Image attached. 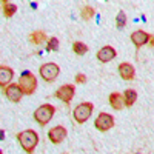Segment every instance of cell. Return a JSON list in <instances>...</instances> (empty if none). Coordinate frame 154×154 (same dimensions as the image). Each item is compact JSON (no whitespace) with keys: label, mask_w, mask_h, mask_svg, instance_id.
<instances>
[{"label":"cell","mask_w":154,"mask_h":154,"mask_svg":"<svg viewBox=\"0 0 154 154\" xmlns=\"http://www.w3.org/2000/svg\"><path fill=\"white\" fill-rule=\"evenodd\" d=\"M116 25H117V28H123L126 25V16L123 11H120L117 14V17H116Z\"/></svg>","instance_id":"obj_20"},{"label":"cell","mask_w":154,"mask_h":154,"mask_svg":"<svg viewBox=\"0 0 154 154\" xmlns=\"http://www.w3.org/2000/svg\"><path fill=\"white\" fill-rule=\"evenodd\" d=\"M2 5H3V14H5L6 17H12V16L16 14L17 6H16L14 3H9V2H6V0H5Z\"/></svg>","instance_id":"obj_18"},{"label":"cell","mask_w":154,"mask_h":154,"mask_svg":"<svg viewBox=\"0 0 154 154\" xmlns=\"http://www.w3.org/2000/svg\"><path fill=\"white\" fill-rule=\"evenodd\" d=\"M48 137L53 143H62L63 140L66 139V128L62 126V125L51 128V130L48 131Z\"/></svg>","instance_id":"obj_9"},{"label":"cell","mask_w":154,"mask_h":154,"mask_svg":"<svg viewBox=\"0 0 154 154\" xmlns=\"http://www.w3.org/2000/svg\"><path fill=\"white\" fill-rule=\"evenodd\" d=\"M72 51L75 54H79V56H83V54L88 53V46L83 42H74L72 43Z\"/></svg>","instance_id":"obj_19"},{"label":"cell","mask_w":154,"mask_h":154,"mask_svg":"<svg viewBox=\"0 0 154 154\" xmlns=\"http://www.w3.org/2000/svg\"><path fill=\"white\" fill-rule=\"evenodd\" d=\"M94 126L97 128L99 131H108L114 126V117L108 112H100L99 117L94 122Z\"/></svg>","instance_id":"obj_6"},{"label":"cell","mask_w":154,"mask_h":154,"mask_svg":"<svg viewBox=\"0 0 154 154\" xmlns=\"http://www.w3.org/2000/svg\"><path fill=\"white\" fill-rule=\"evenodd\" d=\"M93 109H94V105L89 103V102H83V103L77 105L75 109H74V120L77 123H85L93 114Z\"/></svg>","instance_id":"obj_4"},{"label":"cell","mask_w":154,"mask_h":154,"mask_svg":"<svg viewBox=\"0 0 154 154\" xmlns=\"http://www.w3.org/2000/svg\"><path fill=\"white\" fill-rule=\"evenodd\" d=\"M56 112V108L54 105H49V103H43L42 106H38L35 111H34V119L38 125H46L51 119H53V116Z\"/></svg>","instance_id":"obj_2"},{"label":"cell","mask_w":154,"mask_h":154,"mask_svg":"<svg viewBox=\"0 0 154 154\" xmlns=\"http://www.w3.org/2000/svg\"><path fill=\"white\" fill-rule=\"evenodd\" d=\"M75 94V88L74 85H62L57 91H56V97L60 99L62 102H65V103H69V102L72 100Z\"/></svg>","instance_id":"obj_8"},{"label":"cell","mask_w":154,"mask_h":154,"mask_svg":"<svg viewBox=\"0 0 154 154\" xmlns=\"http://www.w3.org/2000/svg\"><path fill=\"white\" fill-rule=\"evenodd\" d=\"M109 105H111L114 109H122V108L125 106V99H123V96L119 94V93H112V94L109 96Z\"/></svg>","instance_id":"obj_14"},{"label":"cell","mask_w":154,"mask_h":154,"mask_svg":"<svg viewBox=\"0 0 154 154\" xmlns=\"http://www.w3.org/2000/svg\"><path fill=\"white\" fill-rule=\"evenodd\" d=\"M17 140L20 142L22 148L26 151L28 154H32L35 146H37V143H38V136H37L35 131L26 130V131H22V133L17 134Z\"/></svg>","instance_id":"obj_1"},{"label":"cell","mask_w":154,"mask_h":154,"mask_svg":"<svg viewBox=\"0 0 154 154\" xmlns=\"http://www.w3.org/2000/svg\"><path fill=\"white\" fill-rule=\"evenodd\" d=\"M3 94L6 96V99H8V100H11V102H14V103H17V102H20V100H22L23 91L20 89V86H19V85L11 83V85H8L6 88H3Z\"/></svg>","instance_id":"obj_7"},{"label":"cell","mask_w":154,"mask_h":154,"mask_svg":"<svg viewBox=\"0 0 154 154\" xmlns=\"http://www.w3.org/2000/svg\"><path fill=\"white\" fill-rule=\"evenodd\" d=\"M123 99H125V106H133L134 102L137 100V93L134 89H126L123 94Z\"/></svg>","instance_id":"obj_15"},{"label":"cell","mask_w":154,"mask_h":154,"mask_svg":"<svg viewBox=\"0 0 154 154\" xmlns=\"http://www.w3.org/2000/svg\"><path fill=\"white\" fill-rule=\"evenodd\" d=\"M148 40H149V34H148V32H145V31H142V29L134 31V32L131 34V42L136 45V48H137V49H139L140 46H143Z\"/></svg>","instance_id":"obj_11"},{"label":"cell","mask_w":154,"mask_h":154,"mask_svg":"<svg viewBox=\"0 0 154 154\" xmlns=\"http://www.w3.org/2000/svg\"><path fill=\"white\" fill-rule=\"evenodd\" d=\"M38 72H40V75L43 77V80L53 82V80H56V77L59 75L60 68H59L57 63H51V62H49V63H45V65H42L40 69H38Z\"/></svg>","instance_id":"obj_5"},{"label":"cell","mask_w":154,"mask_h":154,"mask_svg":"<svg viewBox=\"0 0 154 154\" xmlns=\"http://www.w3.org/2000/svg\"><path fill=\"white\" fill-rule=\"evenodd\" d=\"M151 45H154V37H151Z\"/></svg>","instance_id":"obj_23"},{"label":"cell","mask_w":154,"mask_h":154,"mask_svg":"<svg viewBox=\"0 0 154 154\" xmlns=\"http://www.w3.org/2000/svg\"><path fill=\"white\" fill-rule=\"evenodd\" d=\"M12 75H14V71L9 66H5V65L0 66V85H2V88H6V83L12 80Z\"/></svg>","instance_id":"obj_13"},{"label":"cell","mask_w":154,"mask_h":154,"mask_svg":"<svg viewBox=\"0 0 154 154\" xmlns=\"http://www.w3.org/2000/svg\"><path fill=\"white\" fill-rule=\"evenodd\" d=\"M119 74H120V77L123 80H133L136 71H134V66L131 65V63L123 62V63L119 65Z\"/></svg>","instance_id":"obj_12"},{"label":"cell","mask_w":154,"mask_h":154,"mask_svg":"<svg viewBox=\"0 0 154 154\" xmlns=\"http://www.w3.org/2000/svg\"><path fill=\"white\" fill-rule=\"evenodd\" d=\"M114 57H116V49H114L112 46H103V48H100L99 53H97V59H99L102 63H108V62H111Z\"/></svg>","instance_id":"obj_10"},{"label":"cell","mask_w":154,"mask_h":154,"mask_svg":"<svg viewBox=\"0 0 154 154\" xmlns=\"http://www.w3.org/2000/svg\"><path fill=\"white\" fill-rule=\"evenodd\" d=\"M94 14H96V9H94L93 6H89V5H85V6L82 8V11H80V16H82V19H83V20H89V19H93V17H94Z\"/></svg>","instance_id":"obj_17"},{"label":"cell","mask_w":154,"mask_h":154,"mask_svg":"<svg viewBox=\"0 0 154 154\" xmlns=\"http://www.w3.org/2000/svg\"><path fill=\"white\" fill-rule=\"evenodd\" d=\"M29 40L34 43V45H40L46 40V34L43 31H34L31 35H29Z\"/></svg>","instance_id":"obj_16"},{"label":"cell","mask_w":154,"mask_h":154,"mask_svg":"<svg viewBox=\"0 0 154 154\" xmlns=\"http://www.w3.org/2000/svg\"><path fill=\"white\" fill-rule=\"evenodd\" d=\"M19 86H20V89L23 91V94L31 96L35 91V88H37V79H35V75L32 72H23L20 75Z\"/></svg>","instance_id":"obj_3"},{"label":"cell","mask_w":154,"mask_h":154,"mask_svg":"<svg viewBox=\"0 0 154 154\" xmlns=\"http://www.w3.org/2000/svg\"><path fill=\"white\" fill-rule=\"evenodd\" d=\"M57 49H59V40L56 37H51L46 45V51H57Z\"/></svg>","instance_id":"obj_21"},{"label":"cell","mask_w":154,"mask_h":154,"mask_svg":"<svg viewBox=\"0 0 154 154\" xmlns=\"http://www.w3.org/2000/svg\"><path fill=\"white\" fill-rule=\"evenodd\" d=\"M75 82L77 83H85L86 82V75L85 74H77L75 75Z\"/></svg>","instance_id":"obj_22"},{"label":"cell","mask_w":154,"mask_h":154,"mask_svg":"<svg viewBox=\"0 0 154 154\" xmlns=\"http://www.w3.org/2000/svg\"><path fill=\"white\" fill-rule=\"evenodd\" d=\"M63 154H66V152H63Z\"/></svg>","instance_id":"obj_24"}]
</instances>
